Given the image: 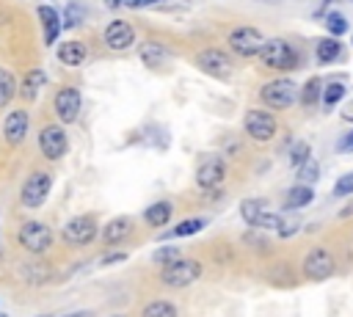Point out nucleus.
<instances>
[{
	"mask_svg": "<svg viewBox=\"0 0 353 317\" xmlns=\"http://www.w3.org/2000/svg\"><path fill=\"white\" fill-rule=\"evenodd\" d=\"M259 58H262V63L270 66V69L290 72V69L298 66V58H301V55H298V50H295L290 41H284V39H270V41L262 44Z\"/></svg>",
	"mask_w": 353,
	"mask_h": 317,
	"instance_id": "obj_1",
	"label": "nucleus"
},
{
	"mask_svg": "<svg viewBox=\"0 0 353 317\" xmlns=\"http://www.w3.org/2000/svg\"><path fill=\"white\" fill-rule=\"evenodd\" d=\"M259 99L268 105V108H276V110H287L298 102V85L287 77H279V80H270L262 85L259 91Z\"/></svg>",
	"mask_w": 353,
	"mask_h": 317,
	"instance_id": "obj_2",
	"label": "nucleus"
},
{
	"mask_svg": "<svg viewBox=\"0 0 353 317\" xmlns=\"http://www.w3.org/2000/svg\"><path fill=\"white\" fill-rule=\"evenodd\" d=\"M240 215L254 229H273V232H279V226H281V215L273 212L265 198H245L240 204Z\"/></svg>",
	"mask_w": 353,
	"mask_h": 317,
	"instance_id": "obj_3",
	"label": "nucleus"
},
{
	"mask_svg": "<svg viewBox=\"0 0 353 317\" xmlns=\"http://www.w3.org/2000/svg\"><path fill=\"white\" fill-rule=\"evenodd\" d=\"M199 276H201V265H199L196 259H174L171 265H165V267H163L160 281H163L165 287L179 289V287L193 284Z\"/></svg>",
	"mask_w": 353,
	"mask_h": 317,
	"instance_id": "obj_4",
	"label": "nucleus"
},
{
	"mask_svg": "<svg viewBox=\"0 0 353 317\" xmlns=\"http://www.w3.org/2000/svg\"><path fill=\"white\" fill-rule=\"evenodd\" d=\"M17 240L28 254H44L52 245V232H50V226L39 223V221H28L19 226Z\"/></svg>",
	"mask_w": 353,
	"mask_h": 317,
	"instance_id": "obj_5",
	"label": "nucleus"
},
{
	"mask_svg": "<svg viewBox=\"0 0 353 317\" xmlns=\"http://www.w3.org/2000/svg\"><path fill=\"white\" fill-rule=\"evenodd\" d=\"M243 124H245V132H248L254 141H270V138L276 135V130H279L276 116H273L270 110H262V108H251V110L245 113Z\"/></svg>",
	"mask_w": 353,
	"mask_h": 317,
	"instance_id": "obj_6",
	"label": "nucleus"
},
{
	"mask_svg": "<svg viewBox=\"0 0 353 317\" xmlns=\"http://www.w3.org/2000/svg\"><path fill=\"white\" fill-rule=\"evenodd\" d=\"M226 41H229L232 52H234V55H243V58L259 55V50H262V44H265V39H262V33H259L256 28H237V30H232V33L226 36Z\"/></svg>",
	"mask_w": 353,
	"mask_h": 317,
	"instance_id": "obj_7",
	"label": "nucleus"
},
{
	"mask_svg": "<svg viewBox=\"0 0 353 317\" xmlns=\"http://www.w3.org/2000/svg\"><path fill=\"white\" fill-rule=\"evenodd\" d=\"M61 234H63V240H66L69 245H88V243L97 240L99 229H97L94 215H77V218H72V221L63 226Z\"/></svg>",
	"mask_w": 353,
	"mask_h": 317,
	"instance_id": "obj_8",
	"label": "nucleus"
},
{
	"mask_svg": "<svg viewBox=\"0 0 353 317\" xmlns=\"http://www.w3.org/2000/svg\"><path fill=\"white\" fill-rule=\"evenodd\" d=\"M50 187H52V179H50V174H44V171H36V174H30L28 176V182L22 185V193H19V201L25 204V207H41L44 201H47V196H50Z\"/></svg>",
	"mask_w": 353,
	"mask_h": 317,
	"instance_id": "obj_9",
	"label": "nucleus"
},
{
	"mask_svg": "<svg viewBox=\"0 0 353 317\" xmlns=\"http://www.w3.org/2000/svg\"><path fill=\"white\" fill-rule=\"evenodd\" d=\"M196 63H199V69L204 72V74H210V77H218V80H226L229 74H232V58L223 52V50H215V47H210V50H201L199 52V58H196Z\"/></svg>",
	"mask_w": 353,
	"mask_h": 317,
	"instance_id": "obj_10",
	"label": "nucleus"
},
{
	"mask_svg": "<svg viewBox=\"0 0 353 317\" xmlns=\"http://www.w3.org/2000/svg\"><path fill=\"white\" fill-rule=\"evenodd\" d=\"M39 149L47 160H61L69 149V138L63 132V127L58 124H47L41 132H39Z\"/></svg>",
	"mask_w": 353,
	"mask_h": 317,
	"instance_id": "obj_11",
	"label": "nucleus"
},
{
	"mask_svg": "<svg viewBox=\"0 0 353 317\" xmlns=\"http://www.w3.org/2000/svg\"><path fill=\"white\" fill-rule=\"evenodd\" d=\"M334 256L325 251V248H314V251H309L306 254V259H303V276L306 278H312V281H325V278H331L334 276Z\"/></svg>",
	"mask_w": 353,
	"mask_h": 317,
	"instance_id": "obj_12",
	"label": "nucleus"
},
{
	"mask_svg": "<svg viewBox=\"0 0 353 317\" xmlns=\"http://www.w3.org/2000/svg\"><path fill=\"white\" fill-rule=\"evenodd\" d=\"M223 176H226V163H223V157H218V154L204 157V160L199 163V168H196V185L204 187V190L218 187V185L223 182Z\"/></svg>",
	"mask_w": 353,
	"mask_h": 317,
	"instance_id": "obj_13",
	"label": "nucleus"
},
{
	"mask_svg": "<svg viewBox=\"0 0 353 317\" xmlns=\"http://www.w3.org/2000/svg\"><path fill=\"white\" fill-rule=\"evenodd\" d=\"M102 36H105V44H108L110 50L121 52V50L132 47V41H135V28H132L127 19H113V22L105 28Z\"/></svg>",
	"mask_w": 353,
	"mask_h": 317,
	"instance_id": "obj_14",
	"label": "nucleus"
},
{
	"mask_svg": "<svg viewBox=\"0 0 353 317\" xmlns=\"http://www.w3.org/2000/svg\"><path fill=\"white\" fill-rule=\"evenodd\" d=\"M55 113L63 124H72L80 113V91L72 88V85H63L58 94H55Z\"/></svg>",
	"mask_w": 353,
	"mask_h": 317,
	"instance_id": "obj_15",
	"label": "nucleus"
},
{
	"mask_svg": "<svg viewBox=\"0 0 353 317\" xmlns=\"http://www.w3.org/2000/svg\"><path fill=\"white\" fill-rule=\"evenodd\" d=\"M28 110H11L8 116H6V121H3V138H6V143H11V146H19L22 141H25V135H28Z\"/></svg>",
	"mask_w": 353,
	"mask_h": 317,
	"instance_id": "obj_16",
	"label": "nucleus"
},
{
	"mask_svg": "<svg viewBox=\"0 0 353 317\" xmlns=\"http://www.w3.org/2000/svg\"><path fill=\"white\" fill-rule=\"evenodd\" d=\"M39 19H41V28H44V44L47 47H52L55 44V39L61 36V14L52 8V6H39Z\"/></svg>",
	"mask_w": 353,
	"mask_h": 317,
	"instance_id": "obj_17",
	"label": "nucleus"
},
{
	"mask_svg": "<svg viewBox=\"0 0 353 317\" xmlns=\"http://www.w3.org/2000/svg\"><path fill=\"white\" fill-rule=\"evenodd\" d=\"M85 58H88V50H85L83 41L69 39V41H61V44H58V61H61L63 66H80Z\"/></svg>",
	"mask_w": 353,
	"mask_h": 317,
	"instance_id": "obj_18",
	"label": "nucleus"
},
{
	"mask_svg": "<svg viewBox=\"0 0 353 317\" xmlns=\"http://www.w3.org/2000/svg\"><path fill=\"white\" fill-rule=\"evenodd\" d=\"M130 229H132V221H130L127 215L110 218V221L102 226V243H105V245H116V243H121V240L130 234Z\"/></svg>",
	"mask_w": 353,
	"mask_h": 317,
	"instance_id": "obj_19",
	"label": "nucleus"
},
{
	"mask_svg": "<svg viewBox=\"0 0 353 317\" xmlns=\"http://www.w3.org/2000/svg\"><path fill=\"white\" fill-rule=\"evenodd\" d=\"M138 58H141V63H143V66H149V69H157V66H163V63H165V58H168V50H165L163 44H157V41H146V44L141 47Z\"/></svg>",
	"mask_w": 353,
	"mask_h": 317,
	"instance_id": "obj_20",
	"label": "nucleus"
},
{
	"mask_svg": "<svg viewBox=\"0 0 353 317\" xmlns=\"http://www.w3.org/2000/svg\"><path fill=\"white\" fill-rule=\"evenodd\" d=\"M143 221L149 223V226H165L168 221H171V204L168 201H154V204H149L146 209H143Z\"/></svg>",
	"mask_w": 353,
	"mask_h": 317,
	"instance_id": "obj_21",
	"label": "nucleus"
},
{
	"mask_svg": "<svg viewBox=\"0 0 353 317\" xmlns=\"http://www.w3.org/2000/svg\"><path fill=\"white\" fill-rule=\"evenodd\" d=\"M47 83V74L41 72V69H30L28 74H25V80H22V96L28 99V102H33L36 96H39V88Z\"/></svg>",
	"mask_w": 353,
	"mask_h": 317,
	"instance_id": "obj_22",
	"label": "nucleus"
},
{
	"mask_svg": "<svg viewBox=\"0 0 353 317\" xmlns=\"http://www.w3.org/2000/svg\"><path fill=\"white\" fill-rule=\"evenodd\" d=\"M312 198H314V190H312L309 185H295V187H290L284 207H287V209H295V207H306V204H312Z\"/></svg>",
	"mask_w": 353,
	"mask_h": 317,
	"instance_id": "obj_23",
	"label": "nucleus"
},
{
	"mask_svg": "<svg viewBox=\"0 0 353 317\" xmlns=\"http://www.w3.org/2000/svg\"><path fill=\"white\" fill-rule=\"evenodd\" d=\"M14 94H17V77L6 66H0V108H6L14 99Z\"/></svg>",
	"mask_w": 353,
	"mask_h": 317,
	"instance_id": "obj_24",
	"label": "nucleus"
},
{
	"mask_svg": "<svg viewBox=\"0 0 353 317\" xmlns=\"http://www.w3.org/2000/svg\"><path fill=\"white\" fill-rule=\"evenodd\" d=\"M320 94H323V83H320V77H309L306 85L298 91V99H301L303 105H317V102H320Z\"/></svg>",
	"mask_w": 353,
	"mask_h": 317,
	"instance_id": "obj_25",
	"label": "nucleus"
},
{
	"mask_svg": "<svg viewBox=\"0 0 353 317\" xmlns=\"http://www.w3.org/2000/svg\"><path fill=\"white\" fill-rule=\"evenodd\" d=\"M339 55H342V47H339L336 39H323V41L317 44V61H320V63H331V61H336Z\"/></svg>",
	"mask_w": 353,
	"mask_h": 317,
	"instance_id": "obj_26",
	"label": "nucleus"
},
{
	"mask_svg": "<svg viewBox=\"0 0 353 317\" xmlns=\"http://www.w3.org/2000/svg\"><path fill=\"white\" fill-rule=\"evenodd\" d=\"M204 229V221L201 218H190V221H182V223H176L168 234H163V237H190V234H196V232H201Z\"/></svg>",
	"mask_w": 353,
	"mask_h": 317,
	"instance_id": "obj_27",
	"label": "nucleus"
},
{
	"mask_svg": "<svg viewBox=\"0 0 353 317\" xmlns=\"http://www.w3.org/2000/svg\"><path fill=\"white\" fill-rule=\"evenodd\" d=\"M141 317H176V309H174V303H168V300H152V303L141 311Z\"/></svg>",
	"mask_w": 353,
	"mask_h": 317,
	"instance_id": "obj_28",
	"label": "nucleus"
},
{
	"mask_svg": "<svg viewBox=\"0 0 353 317\" xmlns=\"http://www.w3.org/2000/svg\"><path fill=\"white\" fill-rule=\"evenodd\" d=\"M295 171H298V179H301V185H312L314 179H320V163H314L312 157H309L303 165H298Z\"/></svg>",
	"mask_w": 353,
	"mask_h": 317,
	"instance_id": "obj_29",
	"label": "nucleus"
},
{
	"mask_svg": "<svg viewBox=\"0 0 353 317\" xmlns=\"http://www.w3.org/2000/svg\"><path fill=\"white\" fill-rule=\"evenodd\" d=\"M325 28H328L331 36H342V33L347 30V19H345L339 11H331V14L325 17Z\"/></svg>",
	"mask_w": 353,
	"mask_h": 317,
	"instance_id": "obj_30",
	"label": "nucleus"
},
{
	"mask_svg": "<svg viewBox=\"0 0 353 317\" xmlns=\"http://www.w3.org/2000/svg\"><path fill=\"white\" fill-rule=\"evenodd\" d=\"M342 96H345V83H328V85L323 88V102H325L328 108H334Z\"/></svg>",
	"mask_w": 353,
	"mask_h": 317,
	"instance_id": "obj_31",
	"label": "nucleus"
},
{
	"mask_svg": "<svg viewBox=\"0 0 353 317\" xmlns=\"http://www.w3.org/2000/svg\"><path fill=\"white\" fill-rule=\"evenodd\" d=\"M306 160H309V143H306V141L292 143V149H290V163H292V168L303 165Z\"/></svg>",
	"mask_w": 353,
	"mask_h": 317,
	"instance_id": "obj_32",
	"label": "nucleus"
},
{
	"mask_svg": "<svg viewBox=\"0 0 353 317\" xmlns=\"http://www.w3.org/2000/svg\"><path fill=\"white\" fill-rule=\"evenodd\" d=\"M353 193V174H345L334 185V196H350Z\"/></svg>",
	"mask_w": 353,
	"mask_h": 317,
	"instance_id": "obj_33",
	"label": "nucleus"
},
{
	"mask_svg": "<svg viewBox=\"0 0 353 317\" xmlns=\"http://www.w3.org/2000/svg\"><path fill=\"white\" fill-rule=\"evenodd\" d=\"M80 19H83V17H80V8H77V6H69V8H66V19H63L61 25L72 30L74 25H80Z\"/></svg>",
	"mask_w": 353,
	"mask_h": 317,
	"instance_id": "obj_34",
	"label": "nucleus"
},
{
	"mask_svg": "<svg viewBox=\"0 0 353 317\" xmlns=\"http://www.w3.org/2000/svg\"><path fill=\"white\" fill-rule=\"evenodd\" d=\"M176 256H179V251H176V248H171V245H168V248L154 251V259H157V262H168V265H171Z\"/></svg>",
	"mask_w": 353,
	"mask_h": 317,
	"instance_id": "obj_35",
	"label": "nucleus"
},
{
	"mask_svg": "<svg viewBox=\"0 0 353 317\" xmlns=\"http://www.w3.org/2000/svg\"><path fill=\"white\" fill-rule=\"evenodd\" d=\"M124 259H127V254H124V251H113V254L102 256V259H99V265L105 267V265H116V262H124Z\"/></svg>",
	"mask_w": 353,
	"mask_h": 317,
	"instance_id": "obj_36",
	"label": "nucleus"
},
{
	"mask_svg": "<svg viewBox=\"0 0 353 317\" xmlns=\"http://www.w3.org/2000/svg\"><path fill=\"white\" fill-rule=\"evenodd\" d=\"M336 152H345V154H350L353 152V130L339 141V146H336Z\"/></svg>",
	"mask_w": 353,
	"mask_h": 317,
	"instance_id": "obj_37",
	"label": "nucleus"
},
{
	"mask_svg": "<svg viewBox=\"0 0 353 317\" xmlns=\"http://www.w3.org/2000/svg\"><path fill=\"white\" fill-rule=\"evenodd\" d=\"M298 232V223H284L281 221V226H279V237H292Z\"/></svg>",
	"mask_w": 353,
	"mask_h": 317,
	"instance_id": "obj_38",
	"label": "nucleus"
},
{
	"mask_svg": "<svg viewBox=\"0 0 353 317\" xmlns=\"http://www.w3.org/2000/svg\"><path fill=\"white\" fill-rule=\"evenodd\" d=\"M342 119H345V121H353V99L342 105Z\"/></svg>",
	"mask_w": 353,
	"mask_h": 317,
	"instance_id": "obj_39",
	"label": "nucleus"
},
{
	"mask_svg": "<svg viewBox=\"0 0 353 317\" xmlns=\"http://www.w3.org/2000/svg\"><path fill=\"white\" fill-rule=\"evenodd\" d=\"M152 3H157V0H124V6H130V8H141V6H152Z\"/></svg>",
	"mask_w": 353,
	"mask_h": 317,
	"instance_id": "obj_40",
	"label": "nucleus"
},
{
	"mask_svg": "<svg viewBox=\"0 0 353 317\" xmlns=\"http://www.w3.org/2000/svg\"><path fill=\"white\" fill-rule=\"evenodd\" d=\"M105 6H108V8H121L124 0H105Z\"/></svg>",
	"mask_w": 353,
	"mask_h": 317,
	"instance_id": "obj_41",
	"label": "nucleus"
},
{
	"mask_svg": "<svg viewBox=\"0 0 353 317\" xmlns=\"http://www.w3.org/2000/svg\"><path fill=\"white\" fill-rule=\"evenodd\" d=\"M69 317H88V314H85V311H83V314H69Z\"/></svg>",
	"mask_w": 353,
	"mask_h": 317,
	"instance_id": "obj_42",
	"label": "nucleus"
},
{
	"mask_svg": "<svg viewBox=\"0 0 353 317\" xmlns=\"http://www.w3.org/2000/svg\"><path fill=\"white\" fill-rule=\"evenodd\" d=\"M0 317H6V314H0Z\"/></svg>",
	"mask_w": 353,
	"mask_h": 317,
	"instance_id": "obj_43",
	"label": "nucleus"
},
{
	"mask_svg": "<svg viewBox=\"0 0 353 317\" xmlns=\"http://www.w3.org/2000/svg\"><path fill=\"white\" fill-rule=\"evenodd\" d=\"M350 41H353V39H350Z\"/></svg>",
	"mask_w": 353,
	"mask_h": 317,
	"instance_id": "obj_44",
	"label": "nucleus"
},
{
	"mask_svg": "<svg viewBox=\"0 0 353 317\" xmlns=\"http://www.w3.org/2000/svg\"><path fill=\"white\" fill-rule=\"evenodd\" d=\"M350 3H353V0H350Z\"/></svg>",
	"mask_w": 353,
	"mask_h": 317,
	"instance_id": "obj_45",
	"label": "nucleus"
}]
</instances>
